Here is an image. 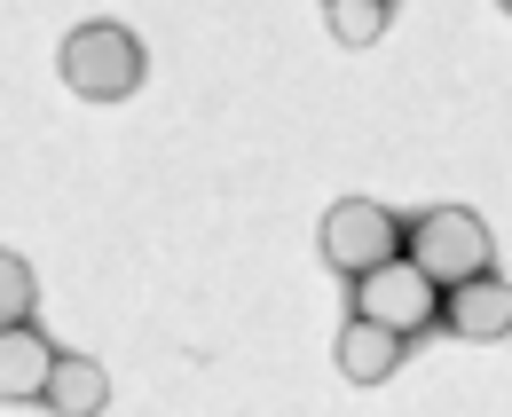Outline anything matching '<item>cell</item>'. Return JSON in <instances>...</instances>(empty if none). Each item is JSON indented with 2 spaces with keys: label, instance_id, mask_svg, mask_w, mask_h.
Wrapping results in <instances>:
<instances>
[{
  "label": "cell",
  "instance_id": "obj_1",
  "mask_svg": "<svg viewBox=\"0 0 512 417\" xmlns=\"http://www.w3.org/2000/svg\"><path fill=\"white\" fill-rule=\"evenodd\" d=\"M56 71H64V87L79 103H127L134 87H142V40H134L127 24H111V16H95V24H71L64 48H56Z\"/></svg>",
  "mask_w": 512,
  "mask_h": 417
},
{
  "label": "cell",
  "instance_id": "obj_2",
  "mask_svg": "<svg viewBox=\"0 0 512 417\" xmlns=\"http://www.w3.org/2000/svg\"><path fill=\"white\" fill-rule=\"evenodd\" d=\"M402 252H410V260L449 292V284H465V276H481V268L497 260V237H489L481 213H465V205H434V213L402 221Z\"/></svg>",
  "mask_w": 512,
  "mask_h": 417
},
{
  "label": "cell",
  "instance_id": "obj_3",
  "mask_svg": "<svg viewBox=\"0 0 512 417\" xmlns=\"http://www.w3.org/2000/svg\"><path fill=\"white\" fill-rule=\"evenodd\" d=\"M355 315H379L402 339H418V331L442 323V284H434L410 252H394V260H379V268L355 276Z\"/></svg>",
  "mask_w": 512,
  "mask_h": 417
},
{
  "label": "cell",
  "instance_id": "obj_4",
  "mask_svg": "<svg viewBox=\"0 0 512 417\" xmlns=\"http://www.w3.org/2000/svg\"><path fill=\"white\" fill-rule=\"evenodd\" d=\"M316 244H323V268L363 276V268H379V260L402 252V221H394L386 205H371V197H339V205L323 213Z\"/></svg>",
  "mask_w": 512,
  "mask_h": 417
},
{
  "label": "cell",
  "instance_id": "obj_5",
  "mask_svg": "<svg viewBox=\"0 0 512 417\" xmlns=\"http://www.w3.org/2000/svg\"><path fill=\"white\" fill-rule=\"evenodd\" d=\"M449 331H457V339H473V347L512 339V284L497 276V268H481V276L449 284Z\"/></svg>",
  "mask_w": 512,
  "mask_h": 417
},
{
  "label": "cell",
  "instance_id": "obj_6",
  "mask_svg": "<svg viewBox=\"0 0 512 417\" xmlns=\"http://www.w3.org/2000/svg\"><path fill=\"white\" fill-rule=\"evenodd\" d=\"M402 331L394 323H379V315H355L347 331H339V378L347 386H386L394 370H402Z\"/></svg>",
  "mask_w": 512,
  "mask_h": 417
},
{
  "label": "cell",
  "instance_id": "obj_7",
  "mask_svg": "<svg viewBox=\"0 0 512 417\" xmlns=\"http://www.w3.org/2000/svg\"><path fill=\"white\" fill-rule=\"evenodd\" d=\"M48 370H56V347L32 323H0V402H40Z\"/></svg>",
  "mask_w": 512,
  "mask_h": 417
},
{
  "label": "cell",
  "instance_id": "obj_8",
  "mask_svg": "<svg viewBox=\"0 0 512 417\" xmlns=\"http://www.w3.org/2000/svg\"><path fill=\"white\" fill-rule=\"evenodd\" d=\"M40 402H48L56 417H95L103 402H111V378H103V362H87V355H56Z\"/></svg>",
  "mask_w": 512,
  "mask_h": 417
},
{
  "label": "cell",
  "instance_id": "obj_9",
  "mask_svg": "<svg viewBox=\"0 0 512 417\" xmlns=\"http://www.w3.org/2000/svg\"><path fill=\"white\" fill-rule=\"evenodd\" d=\"M323 8H331V40H347V48H371L394 24V0H323Z\"/></svg>",
  "mask_w": 512,
  "mask_h": 417
},
{
  "label": "cell",
  "instance_id": "obj_10",
  "mask_svg": "<svg viewBox=\"0 0 512 417\" xmlns=\"http://www.w3.org/2000/svg\"><path fill=\"white\" fill-rule=\"evenodd\" d=\"M32 299H40V284H32V260L0 252V323H32Z\"/></svg>",
  "mask_w": 512,
  "mask_h": 417
},
{
  "label": "cell",
  "instance_id": "obj_11",
  "mask_svg": "<svg viewBox=\"0 0 512 417\" xmlns=\"http://www.w3.org/2000/svg\"><path fill=\"white\" fill-rule=\"evenodd\" d=\"M497 8H505V16H512V0H497Z\"/></svg>",
  "mask_w": 512,
  "mask_h": 417
}]
</instances>
